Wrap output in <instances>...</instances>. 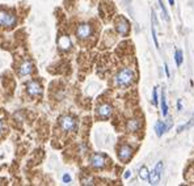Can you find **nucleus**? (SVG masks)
Wrapping results in <instances>:
<instances>
[{
  "label": "nucleus",
  "mask_w": 194,
  "mask_h": 186,
  "mask_svg": "<svg viewBox=\"0 0 194 186\" xmlns=\"http://www.w3.org/2000/svg\"><path fill=\"white\" fill-rule=\"evenodd\" d=\"M134 80V72L130 68H123L116 76V84L118 87H129Z\"/></svg>",
  "instance_id": "f257e3e1"
},
{
  "label": "nucleus",
  "mask_w": 194,
  "mask_h": 186,
  "mask_svg": "<svg viewBox=\"0 0 194 186\" xmlns=\"http://www.w3.org/2000/svg\"><path fill=\"white\" fill-rule=\"evenodd\" d=\"M59 125L63 131H72L76 128V121L71 116H63L59 119Z\"/></svg>",
  "instance_id": "f03ea898"
},
{
  "label": "nucleus",
  "mask_w": 194,
  "mask_h": 186,
  "mask_svg": "<svg viewBox=\"0 0 194 186\" xmlns=\"http://www.w3.org/2000/svg\"><path fill=\"white\" fill-rule=\"evenodd\" d=\"M16 24V17L15 15H12L9 12H5V11H0V25H4V26H15Z\"/></svg>",
  "instance_id": "7ed1b4c3"
},
{
  "label": "nucleus",
  "mask_w": 194,
  "mask_h": 186,
  "mask_svg": "<svg viewBox=\"0 0 194 186\" xmlns=\"http://www.w3.org/2000/svg\"><path fill=\"white\" fill-rule=\"evenodd\" d=\"M129 29H130L129 21H127L125 17H120V19L117 20V24H116V30L121 35H127L129 34Z\"/></svg>",
  "instance_id": "20e7f679"
},
{
  "label": "nucleus",
  "mask_w": 194,
  "mask_h": 186,
  "mask_svg": "<svg viewBox=\"0 0 194 186\" xmlns=\"http://www.w3.org/2000/svg\"><path fill=\"white\" fill-rule=\"evenodd\" d=\"M92 34V28L88 24H80L76 29V35L79 39H87Z\"/></svg>",
  "instance_id": "39448f33"
},
{
  "label": "nucleus",
  "mask_w": 194,
  "mask_h": 186,
  "mask_svg": "<svg viewBox=\"0 0 194 186\" xmlns=\"http://www.w3.org/2000/svg\"><path fill=\"white\" fill-rule=\"evenodd\" d=\"M131 156H133V148L127 144L121 145L120 149H118V157H120V160L126 163Z\"/></svg>",
  "instance_id": "423d86ee"
},
{
  "label": "nucleus",
  "mask_w": 194,
  "mask_h": 186,
  "mask_svg": "<svg viewBox=\"0 0 194 186\" xmlns=\"http://www.w3.org/2000/svg\"><path fill=\"white\" fill-rule=\"evenodd\" d=\"M26 92L29 93V96H39L42 93V87L38 81H29L26 84Z\"/></svg>",
  "instance_id": "0eeeda50"
},
{
  "label": "nucleus",
  "mask_w": 194,
  "mask_h": 186,
  "mask_svg": "<svg viewBox=\"0 0 194 186\" xmlns=\"http://www.w3.org/2000/svg\"><path fill=\"white\" fill-rule=\"evenodd\" d=\"M91 165L93 168H97V169H101V168L105 166V156L104 155H100V153H95L93 156L91 157Z\"/></svg>",
  "instance_id": "6e6552de"
},
{
  "label": "nucleus",
  "mask_w": 194,
  "mask_h": 186,
  "mask_svg": "<svg viewBox=\"0 0 194 186\" xmlns=\"http://www.w3.org/2000/svg\"><path fill=\"white\" fill-rule=\"evenodd\" d=\"M113 113V108L109 104H102L97 108V114L101 118H109Z\"/></svg>",
  "instance_id": "1a4fd4ad"
},
{
  "label": "nucleus",
  "mask_w": 194,
  "mask_h": 186,
  "mask_svg": "<svg viewBox=\"0 0 194 186\" xmlns=\"http://www.w3.org/2000/svg\"><path fill=\"white\" fill-rule=\"evenodd\" d=\"M32 72H33V63H32V62H29V60L24 62V63L20 66V68H19V75H20V76H26V75H30Z\"/></svg>",
  "instance_id": "9d476101"
},
{
  "label": "nucleus",
  "mask_w": 194,
  "mask_h": 186,
  "mask_svg": "<svg viewBox=\"0 0 194 186\" xmlns=\"http://www.w3.org/2000/svg\"><path fill=\"white\" fill-rule=\"evenodd\" d=\"M58 45L62 50H68V48L71 47V41H70V38L67 35H60L58 39Z\"/></svg>",
  "instance_id": "9b49d317"
},
{
  "label": "nucleus",
  "mask_w": 194,
  "mask_h": 186,
  "mask_svg": "<svg viewBox=\"0 0 194 186\" xmlns=\"http://www.w3.org/2000/svg\"><path fill=\"white\" fill-rule=\"evenodd\" d=\"M156 16H155V12L152 11V26H151V30H152V38H153V43H155L156 48H159V42H157V35H156Z\"/></svg>",
  "instance_id": "f8f14e48"
},
{
  "label": "nucleus",
  "mask_w": 194,
  "mask_h": 186,
  "mask_svg": "<svg viewBox=\"0 0 194 186\" xmlns=\"http://www.w3.org/2000/svg\"><path fill=\"white\" fill-rule=\"evenodd\" d=\"M148 181L151 185H157L159 182H160V173L153 169L152 172H149V176H148Z\"/></svg>",
  "instance_id": "ddd939ff"
},
{
  "label": "nucleus",
  "mask_w": 194,
  "mask_h": 186,
  "mask_svg": "<svg viewBox=\"0 0 194 186\" xmlns=\"http://www.w3.org/2000/svg\"><path fill=\"white\" fill-rule=\"evenodd\" d=\"M140 128V121L139 119H130L129 122H127V130L131 131V132H135L138 131Z\"/></svg>",
  "instance_id": "4468645a"
},
{
  "label": "nucleus",
  "mask_w": 194,
  "mask_h": 186,
  "mask_svg": "<svg viewBox=\"0 0 194 186\" xmlns=\"http://www.w3.org/2000/svg\"><path fill=\"white\" fill-rule=\"evenodd\" d=\"M161 113H163V116H164V117L168 116V105H167L165 91L164 89H163V92H161Z\"/></svg>",
  "instance_id": "2eb2a0df"
},
{
  "label": "nucleus",
  "mask_w": 194,
  "mask_h": 186,
  "mask_svg": "<svg viewBox=\"0 0 194 186\" xmlns=\"http://www.w3.org/2000/svg\"><path fill=\"white\" fill-rule=\"evenodd\" d=\"M155 130H156L157 136H163V134H165V131H167V125L164 122H157L155 126Z\"/></svg>",
  "instance_id": "dca6fc26"
},
{
  "label": "nucleus",
  "mask_w": 194,
  "mask_h": 186,
  "mask_svg": "<svg viewBox=\"0 0 194 186\" xmlns=\"http://www.w3.org/2000/svg\"><path fill=\"white\" fill-rule=\"evenodd\" d=\"M174 59H176V64H177V67H180V66L182 64V60H184V56H182V51L181 50H176Z\"/></svg>",
  "instance_id": "f3484780"
},
{
  "label": "nucleus",
  "mask_w": 194,
  "mask_h": 186,
  "mask_svg": "<svg viewBox=\"0 0 194 186\" xmlns=\"http://www.w3.org/2000/svg\"><path fill=\"white\" fill-rule=\"evenodd\" d=\"M157 3H159V5H160V9H161V13H163L164 20L165 21H169V15H168V12H167V9H165V5H164V3H163V0H157Z\"/></svg>",
  "instance_id": "a211bd4d"
},
{
  "label": "nucleus",
  "mask_w": 194,
  "mask_h": 186,
  "mask_svg": "<svg viewBox=\"0 0 194 186\" xmlns=\"http://www.w3.org/2000/svg\"><path fill=\"white\" fill-rule=\"evenodd\" d=\"M194 125V116L190 118V121H189L186 125H182V126H180L178 128H177V132H182L184 130H186V128H189V127H192Z\"/></svg>",
  "instance_id": "6ab92c4d"
},
{
  "label": "nucleus",
  "mask_w": 194,
  "mask_h": 186,
  "mask_svg": "<svg viewBox=\"0 0 194 186\" xmlns=\"http://www.w3.org/2000/svg\"><path fill=\"white\" fill-rule=\"evenodd\" d=\"M148 176H149V172L148 169L146 166H142L140 168V170H139V177L142 180H148Z\"/></svg>",
  "instance_id": "aec40b11"
},
{
  "label": "nucleus",
  "mask_w": 194,
  "mask_h": 186,
  "mask_svg": "<svg viewBox=\"0 0 194 186\" xmlns=\"http://www.w3.org/2000/svg\"><path fill=\"white\" fill-rule=\"evenodd\" d=\"M152 102H153V105H157V88L155 87L153 88V93H152Z\"/></svg>",
  "instance_id": "412c9836"
},
{
  "label": "nucleus",
  "mask_w": 194,
  "mask_h": 186,
  "mask_svg": "<svg viewBox=\"0 0 194 186\" xmlns=\"http://www.w3.org/2000/svg\"><path fill=\"white\" fill-rule=\"evenodd\" d=\"M155 169L161 174V172H163V161H159V163L156 164V168H155Z\"/></svg>",
  "instance_id": "4be33fe9"
},
{
  "label": "nucleus",
  "mask_w": 194,
  "mask_h": 186,
  "mask_svg": "<svg viewBox=\"0 0 194 186\" xmlns=\"http://www.w3.org/2000/svg\"><path fill=\"white\" fill-rule=\"evenodd\" d=\"M63 182H64V184H70V182H71V177H70V174L66 173V174L63 176Z\"/></svg>",
  "instance_id": "5701e85b"
},
{
  "label": "nucleus",
  "mask_w": 194,
  "mask_h": 186,
  "mask_svg": "<svg viewBox=\"0 0 194 186\" xmlns=\"http://www.w3.org/2000/svg\"><path fill=\"white\" fill-rule=\"evenodd\" d=\"M130 176H131V172H130V170H126V173H125V174H123V177H125V178H126V180H127V178H129V177H130Z\"/></svg>",
  "instance_id": "b1692460"
},
{
  "label": "nucleus",
  "mask_w": 194,
  "mask_h": 186,
  "mask_svg": "<svg viewBox=\"0 0 194 186\" xmlns=\"http://www.w3.org/2000/svg\"><path fill=\"white\" fill-rule=\"evenodd\" d=\"M164 67H165V72H167V76L169 77V71H168V67H167V64H164Z\"/></svg>",
  "instance_id": "393cba45"
},
{
  "label": "nucleus",
  "mask_w": 194,
  "mask_h": 186,
  "mask_svg": "<svg viewBox=\"0 0 194 186\" xmlns=\"http://www.w3.org/2000/svg\"><path fill=\"white\" fill-rule=\"evenodd\" d=\"M177 108H178V110H181V101H178V102H177Z\"/></svg>",
  "instance_id": "a878e982"
},
{
  "label": "nucleus",
  "mask_w": 194,
  "mask_h": 186,
  "mask_svg": "<svg viewBox=\"0 0 194 186\" xmlns=\"http://www.w3.org/2000/svg\"><path fill=\"white\" fill-rule=\"evenodd\" d=\"M2 130H3V121L0 119V132H2Z\"/></svg>",
  "instance_id": "bb28decb"
},
{
  "label": "nucleus",
  "mask_w": 194,
  "mask_h": 186,
  "mask_svg": "<svg viewBox=\"0 0 194 186\" xmlns=\"http://www.w3.org/2000/svg\"><path fill=\"white\" fill-rule=\"evenodd\" d=\"M168 2H169L171 5H174V0H168Z\"/></svg>",
  "instance_id": "cd10ccee"
}]
</instances>
